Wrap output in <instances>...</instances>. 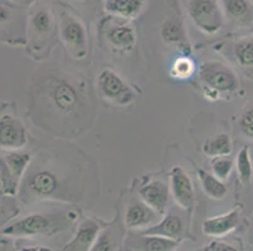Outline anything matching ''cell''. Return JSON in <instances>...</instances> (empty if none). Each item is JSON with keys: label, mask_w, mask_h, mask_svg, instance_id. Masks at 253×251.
I'll list each match as a JSON object with an SVG mask.
<instances>
[{"label": "cell", "mask_w": 253, "mask_h": 251, "mask_svg": "<svg viewBox=\"0 0 253 251\" xmlns=\"http://www.w3.org/2000/svg\"><path fill=\"white\" fill-rule=\"evenodd\" d=\"M36 102L39 112L47 113V122L82 131L86 113H88V97L84 93V83L67 75H48L37 89Z\"/></svg>", "instance_id": "1"}, {"label": "cell", "mask_w": 253, "mask_h": 251, "mask_svg": "<svg viewBox=\"0 0 253 251\" xmlns=\"http://www.w3.org/2000/svg\"><path fill=\"white\" fill-rule=\"evenodd\" d=\"M19 195L24 202L59 200L76 202L80 197L78 188L72 186L68 176H62L56 169L31 165L23 179Z\"/></svg>", "instance_id": "2"}, {"label": "cell", "mask_w": 253, "mask_h": 251, "mask_svg": "<svg viewBox=\"0 0 253 251\" xmlns=\"http://www.w3.org/2000/svg\"><path fill=\"white\" fill-rule=\"evenodd\" d=\"M77 218L75 211L34 213L4 226L1 235L6 238H37L52 236L70 229Z\"/></svg>", "instance_id": "3"}, {"label": "cell", "mask_w": 253, "mask_h": 251, "mask_svg": "<svg viewBox=\"0 0 253 251\" xmlns=\"http://www.w3.org/2000/svg\"><path fill=\"white\" fill-rule=\"evenodd\" d=\"M27 39L34 57L44 58L52 49L54 33V11L47 0L32 1L27 15Z\"/></svg>", "instance_id": "4"}, {"label": "cell", "mask_w": 253, "mask_h": 251, "mask_svg": "<svg viewBox=\"0 0 253 251\" xmlns=\"http://www.w3.org/2000/svg\"><path fill=\"white\" fill-rule=\"evenodd\" d=\"M199 80L204 87V97L217 101L222 94L238 91L239 80L231 67L219 61H207L199 67Z\"/></svg>", "instance_id": "5"}, {"label": "cell", "mask_w": 253, "mask_h": 251, "mask_svg": "<svg viewBox=\"0 0 253 251\" xmlns=\"http://www.w3.org/2000/svg\"><path fill=\"white\" fill-rule=\"evenodd\" d=\"M59 36L64 48L72 58L81 61L88 53V33L86 25L71 11L64 10L59 17Z\"/></svg>", "instance_id": "6"}, {"label": "cell", "mask_w": 253, "mask_h": 251, "mask_svg": "<svg viewBox=\"0 0 253 251\" xmlns=\"http://www.w3.org/2000/svg\"><path fill=\"white\" fill-rule=\"evenodd\" d=\"M186 10L195 27L207 36L217 34L225 23L219 0H188Z\"/></svg>", "instance_id": "7"}, {"label": "cell", "mask_w": 253, "mask_h": 251, "mask_svg": "<svg viewBox=\"0 0 253 251\" xmlns=\"http://www.w3.org/2000/svg\"><path fill=\"white\" fill-rule=\"evenodd\" d=\"M96 86L103 100L119 107L132 105L136 100V93L131 84L110 68L102 69L98 73Z\"/></svg>", "instance_id": "8"}, {"label": "cell", "mask_w": 253, "mask_h": 251, "mask_svg": "<svg viewBox=\"0 0 253 251\" xmlns=\"http://www.w3.org/2000/svg\"><path fill=\"white\" fill-rule=\"evenodd\" d=\"M102 34L106 43L117 52H131L136 45L137 36L130 20L110 17L103 22Z\"/></svg>", "instance_id": "9"}, {"label": "cell", "mask_w": 253, "mask_h": 251, "mask_svg": "<svg viewBox=\"0 0 253 251\" xmlns=\"http://www.w3.org/2000/svg\"><path fill=\"white\" fill-rule=\"evenodd\" d=\"M29 142V135L23 122L15 116L3 114L0 119L1 151L23 149Z\"/></svg>", "instance_id": "10"}, {"label": "cell", "mask_w": 253, "mask_h": 251, "mask_svg": "<svg viewBox=\"0 0 253 251\" xmlns=\"http://www.w3.org/2000/svg\"><path fill=\"white\" fill-rule=\"evenodd\" d=\"M170 192L175 204L183 210L192 213L195 201V191L190 176L180 166L172 167L169 174Z\"/></svg>", "instance_id": "11"}, {"label": "cell", "mask_w": 253, "mask_h": 251, "mask_svg": "<svg viewBox=\"0 0 253 251\" xmlns=\"http://www.w3.org/2000/svg\"><path fill=\"white\" fill-rule=\"evenodd\" d=\"M158 213L145 204L141 199L131 200L124 214V225L128 230H145L159 221Z\"/></svg>", "instance_id": "12"}, {"label": "cell", "mask_w": 253, "mask_h": 251, "mask_svg": "<svg viewBox=\"0 0 253 251\" xmlns=\"http://www.w3.org/2000/svg\"><path fill=\"white\" fill-rule=\"evenodd\" d=\"M170 187L162 179H151L139 190V197L155 213L164 216L169 207Z\"/></svg>", "instance_id": "13"}, {"label": "cell", "mask_w": 253, "mask_h": 251, "mask_svg": "<svg viewBox=\"0 0 253 251\" xmlns=\"http://www.w3.org/2000/svg\"><path fill=\"white\" fill-rule=\"evenodd\" d=\"M102 229L103 226L96 218H84L78 224L73 238L62 251H89Z\"/></svg>", "instance_id": "14"}, {"label": "cell", "mask_w": 253, "mask_h": 251, "mask_svg": "<svg viewBox=\"0 0 253 251\" xmlns=\"http://www.w3.org/2000/svg\"><path fill=\"white\" fill-rule=\"evenodd\" d=\"M225 22L234 28H250L253 24V0H219Z\"/></svg>", "instance_id": "15"}, {"label": "cell", "mask_w": 253, "mask_h": 251, "mask_svg": "<svg viewBox=\"0 0 253 251\" xmlns=\"http://www.w3.org/2000/svg\"><path fill=\"white\" fill-rule=\"evenodd\" d=\"M179 241L156 235H131L125 240L126 251H174Z\"/></svg>", "instance_id": "16"}, {"label": "cell", "mask_w": 253, "mask_h": 251, "mask_svg": "<svg viewBox=\"0 0 253 251\" xmlns=\"http://www.w3.org/2000/svg\"><path fill=\"white\" fill-rule=\"evenodd\" d=\"M141 234L156 235V236H162V238H167L180 243V240L185 235V224L179 215L167 213L163 216L162 220H159L153 226L142 230Z\"/></svg>", "instance_id": "17"}, {"label": "cell", "mask_w": 253, "mask_h": 251, "mask_svg": "<svg viewBox=\"0 0 253 251\" xmlns=\"http://www.w3.org/2000/svg\"><path fill=\"white\" fill-rule=\"evenodd\" d=\"M32 162H33V156L28 151H24V149L1 151L0 166L5 167L9 174L20 183L23 182V179L28 172Z\"/></svg>", "instance_id": "18"}, {"label": "cell", "mask_w": 253, "mask_h": 251, "mask_svg": "<svg viewBox=\"0 0 253 251\" xmlns=\"http://www.w3.org/2000/svg\"><path fill=\"white\" fill-rule=\"evenodd\" d=\"M239 222L238 210H231L222 215L213 216L203 221L202 230L209 238H222L233 231Z\"/></svg>", "instance_id": "19"}, {"label": "cell", "mask_w": 253, "mask_h": 251, "mask_svg": "<svg viewBox=\"0 0 253 251\" xmlns=\"http://www.w3.org/2000/svg\"><path fill=\"white\" fill-rule=\"evenodd\" d=\"M162 36L168 45H174L179 48L184 53V55H189L190 47L186 39L185 28H184L181 18L176 15H170L169 18H167L163 23Z\"/></svg>", "instance_id": "20"}, {"label": "cell", "mask_w": 253, "mask_h": 251, "mask_svg": "<svg viewBox=\"0 0 253 251\" xmlns=\"http://www.w3.org/2000/svg\"><path fill=\"white\" fill-rule=\"evenodd\" d=\"M148 0H103V10L110 17L120 19H136L144 10Z\"/></svg>", "instance_id": "21"}, {"label": "cell", "mask_w": 253, "mask_h": 251, "mask_svg": "<svg viewBox=\"0 0 253 251\" xmlns=\"http://www.w3.org/2000/svg\"><path fill=\"white\" fill-rule=\"evenodd\" d=\"M124 238L125 229L115 221L107 226H103L89 251H119L124 245Z\"/></svg>", "instance_id": "22"}, {"label": "cell", "mask_w": 253, "mask_h": 251, "mask_svg": "<svg viewBox=\"0 0 253 251\" xmlns=\"http://www.w3.org/2000/svg\"><path fill=\"white\" fill-rule=\"evenodd\" d=\"M233 143L228 133H218L214 137L207 140L203 146L204 155L211 158L231 155Z\"/></svg>", "instance_id": "23"}, {"label": "cell", "mask_w": 253, "mask_h": 251, "mask_svg": "<svg viewBox=\"0 0 253 251\" xmlns=\"http://www.w3.org/2000/svg\"><path fill=\"white\" fill-rule=\"evenodd\" d=\"M198 179L201 181V185L207 196L213 200L224 199L227 191H228L224 181L204 170H198Z\"/></svg>", "instance_id": "24"}, {"label": "cell", "mask_w": 253, "mask_h": 251, "mask_svg": "<svg viewBox=\"0 0 253 251\" xmlns=\"http://www.w3.org/2000/svg\"><path fill=\"white\" fill-rule=\"evenodd\" d=\"M236 62L242 68H253V38H243L233 44Z\"/></svg>", "instance_id": "25"}, {"label": "cell", "mask_w": 253, "mask_h": 251, "mask_svg": "<svg viewBox=\"0 0 253 251\" xmlns=\"http://www.w3.org/2000/svg\"><path fill=\"white\" fill-rule=\"evenodd\" d=\"M195 73V63L189 55H181L174 59L170 67V75L175 79H189Z\"/></svg>", "instance_id": "26"}, {"label": "cell", "mask_w": 253, "mask_h": 251, "mask_svg": "<svg viewBox=\"0 0 253 251\" xmlns=\"http://www.w3.org/2000/svg\"><path fill=\"white\" fill-rule=\"evenodd\" d=\"M236 167L241 182L250 183L253 176V163L248 147H243L238 152V155H237L236 158Z\"/></svg>", "instance_id": "27"}, {"label": "cell", "mask_w": 253, "mask_h": 251, "mask_svg": "<svg viewBox=\"0 0 253 251\" xmlns=\"http://www.w3.org/2000/svg\"><path fill=\"white\" fill-rule=\"evenodd\" d=\"M211 174L217 176L218 179L225 181L231 176L233 171V161L228 156H222V157H214L211 162Z\"/></svg>", "instance_id": "28"}, {"label": "cell", "mask_w": 253, "mask_h": 251, "mask_svg": "<svg viewBox=\"0 0 253 251\" xmlns=\"http://www.w3.org/2000/svg\"><path fill=\"white\" fill-rule=\"evenodd\" d=\"M239 128L243 136L253 140V107L247 108L239 118Z\"/></svg>", "instance_id": "29"}, {"label": "cell", "mask_w": 253, "mask_h": 251, "mask_svg": "<svg viewBox=\"0 0 253 251\" xmlns=\"http://www.w3.org/2000/svg\"><path fill=\"white\" fill-rule=\"evenodd\" d=\"M204 251H238L233 245L223 241L213 240L204 248Z\"/></svg>", "instance_id": "30"}, {"label": "cell", "mask_w": 253, "mask_h": 251, "mask_svg": "<svg viewBox=\"0 0 253 251\" xmlns=\"http://www.w3.org/2000/svg\"><path fill=\"white\" fill-rule=\"evenodd\" d=\"M19 251H53L52 249L47 248V246L36 245V246H28V248H23Z\"/></svg>", "instance_id": "31"}, {"label": "cell", "mask_w": 253, "mask_h": 251, "mask_svg": "<svg viewBox=\"0 0 253 251\" xmlns=\"http://www.w3.org/2000/svg\"><path fill=\"white\" fill-rule=\"evenodd\" d=\"M4 1H9V3L14 4V5H20V4H23V1H25V0H4Z\"/></svg>", "instance_id": "32"}]
</instances>
